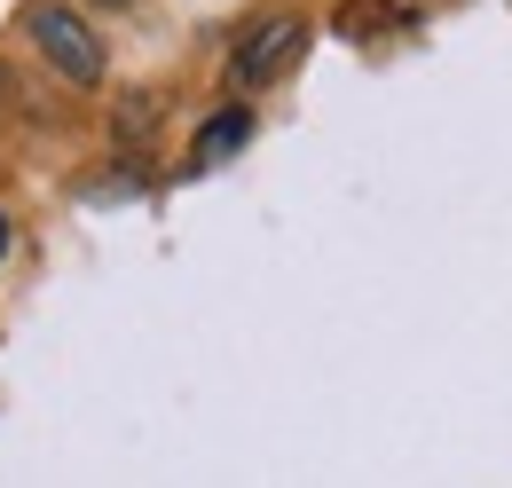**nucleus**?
I'll return each mask as SVG.
<instances>
[{"label":"nucleus","mask_w":512,"mask_h":488,"mask_svg":"<svg viewBox=\"0 0 512 488\" xmlns=\"http://www.w3.org/2000/svg\"><path fill=\"white\" fill-rule=\"evenodd\" d=\"M300 56H308V24H300L292 8L253 16V24L237 32V48H229V87H237V95H260V87H276Z\"/></svg>","instance_id":"f03ea898"},{"label":"nucleus","mask_w":512,"mask_h":488,"mask_svg":"<svg viewBox=\"0 0 512 488\" xmlns=\"http://www.w3.org/2000/svg\"><path fill=\"white\" fill-rule=\"evenodd\" d=\"M253 103H221L213 119L197 126V142H190V174H213V166H229L245 142H253Z\"/></svg>","instance_id":"7ed1b4c3"},{"label":"nucleus","mask_w":512,"mask_h":488,"mask_svg":"<svg viewBox=\"0 0 512 488\" xmlns=\"http://www.w3.org/2000/svg\"><path fill=\"white\" fill-rule=\"evenodd\" d=\"M24 40H32V56L48 63L64 87H103V79H111L103 32H95L87 8H71V0H32V8H24Z\"/></svg>","instance_id":"f257e3e1"},{"label":"nucleus","mask_w":512,"mask_h":488,"mask_svg":"<svg viewBox=\"0 0 512 488\" xmlns=\"http://www.w3.org/2000/svg\"><path fill=\"white\" fill-rule=\"evenodd\" d=\"M87 8H134V0H87Z\"/></svg>","instance_id":"39448f33"},{"label":"nucleus","mask_w":512,"mask_h":488,"mask_svg":"<svg viewBox=\"0 0 512 488\" xmlns=\"http://www.w3.org/2000/svg\"><path fill=\"white\" fill-rule=\"evenodd\" d=\"M8 244H16V229H8V213H0V260H8Z\"/></svg>","instance_id":"20e7f679"},{"label":"nucleus","mask_w":512,"mask_h":488,"mask_svg":"<svg viewBox=\"0 0 512 488\" xmlns=\"http://www.w3.org/2000/svg\"><path fill=\"white\" fill-rule=\"evenodd\" d=\"M0 103H8V63H0Z\"/></svg>","instance_id":"423d86ee"}]
</instances>
